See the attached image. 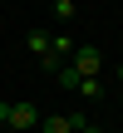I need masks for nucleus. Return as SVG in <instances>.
Wrapping results in <instances>:
<instances>
[{"mask_svg": "<svg viewBox=\"0 0 123 133\" xmlns=\"http://www.w3.org/2000/svg\"><path fill=\"white\" fill-rule=\"evenodd\" d=\"M69 69H74L79 79H99V74H104V49L79 39V44H74V54H69Z\"/></svg>", "mask_w": 123, "mask_h": 133, "instance_id": "1", "label": "nucleus"}, {"mask_svg": "<svg viewBox=\"0 0 123 133\" xmlns=\"http://www.w3.org/2000/svg\"><path fill=\"white\" fill-rule=\"evenodd\" d=\"M5 128H39V109H35V104H10Z\"/></svg>", "mask_w": 123, "mask_h": 133, "instance_id": "2", "label": "nucleus"}, {"mask_svg": "<svg viewBox=\"0 0 123 133\" xmlns=\"http://www.w3.org/2000/svg\"><path fill=\"white\" fill-rule=\"evenodd\" d=\"M44 133H79L84 128V114H54V118H39Z\"/></svg>", "mask_w": 123, "mask_h": 133, "instance_id": "3", "label": "nucleus"}, {"mask_svg": "<svg viewBox=\"0 0 123 133\" xmlns=\"http://www.w3.org/2000/svg\"><path fill=\"white\" fill-rule=\"evenodd\" d=\"M25 49H30V54L44 64V59L54 54V49H49V30H30V35H25Z\"/></svg>", "mask_w": 123, "mask_h": 133, "instance_id": "4", "label": "nucleus"}, {"mask_svg": "<svg viewBox=\"0 0 123 133\" xmlns=\"http://www.w3.org/2000/svg\"><path fill=\"white\" fill-rule=\"evenodd\" d=\"M54 79H59V84H64V89H79V74H74V69H69V59H64V64H59V69H54Z\"/></svg>", "mask_w": 123, "mask_h": 133, "instance_id": "5", "label": "nucleus"}, {"mask_svg": "<svg viewBox=\"0 0 123 133\" xmlns=\"http://www.w3.org/2000/svg\"><path fill=\"white\" fill-rule=\"evenodd\" d=\"M54 15H59V20H74L79 5H74V0H54Z\"/></svg>", "mask_w": 123, "mask_h": 133, "instance_id": "6", "label": "nucleus"}, {"mask_svg": "<svg viewBox=\"0 0 123 133\" xmlns=\"http://www.w3.org/2000/svg\"><path fill=\"white\" fill-rule=\"evenodd\" d=\"M5 118H10V104H0V123H5Z\"/></svg>", "mask_w": 123, "mask_h": 133, "instance_id": "7", "label": "nucleus"}, {"mask_svg": "<svg viewBox=\"0 0 123 133\" xmlns=\"http://www.w3.org/2000/svg\"><path fill=\"white\" fill-rule=\"evenodd\" d=\"M99 133H118V128H99Z\"/></svg>", "mask_w": 123, "mask_h": 133, "instance_id": "8", "label": "nucleus"}, {"mask_svg": "<svg viewBox=\"0 0 123 133\" xmlns=\"http://www.w3.org/2000/svg\"><path fill=\"white\" fill-rule=\"evenodd\" d=\"M118 79H123V64H118Z\"/></svg>", "mask_w": 123, "mask_h": 133, "instance_id": "9", "label": "nucleus"}, {"mask_svg": "<svg viewBox=\"0 0 123 133\" xmlns=\"http://www.w3.org/2000/svg\"><path fill=\"white\" fill-rule=\"evenodd\" d=\"M118 99H123V89H118Z\"/></svg>", "mask_w": 123, "mask_h": 133, "instance_id": "10", "label": "nucleus"}]
</instances>
